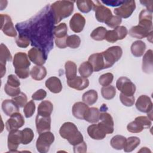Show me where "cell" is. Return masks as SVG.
Listing matches in <instances>:
<instances>
[{
  "label": "cell",
  "instance_id": "1",
  "mask_svg": "<svg viewBox=\"0 0 153 153\" xmlns=\"http://www.w3.org/2000/svg\"><path fill=\"white\" fill-rule=\"evenodd\" d=\"M54 19L49 5H46L30 19L16 25L19 35L30 39L31 45L41 49L48 56L53 48Z\"/></svg>",
  "mask_w": 153,
  "mask_h": 153
},
{
  "label": "cell",
  "instance_id": "2",
  "mask_svg": "<svg viewBox=\"0 0 153 153\" xmlns=\"http://www.w3.org/2000/svg\"><path fill=\"white\" fill-rule=\"evenodd\" d=\"M74 1H57L53 3L51 10L54 17V23L58 24L63 19L69 17L74 11Z\"/></svg>",
  "mask_w": 153,
  "mask_h": 153
},
{
  "label": "cell",
  "instance_id": "3",
  "mask_svg": "<svg viewBox=\"0 0 153 153\" xmlns=\"http://www.w3.org/2000/svg\"><path fill=\"white\" fill-rule=\"evenodd\" d=\"M59 134L62 137L66 139L68 142L75 146L84 141L81 133L78 131L77 127L73 123L66 122L59 129Z\"/></svg>",
  "mask_w": 153,
  "mask_h": 153
},
{
  "label": "cell",
  "instance_id": "4",
  "mask_svg": "<svg viewBox=\"0 0 153 153\" xmlns=\"http://www.w3.org/2000/svg\"><path fill=\"white\" fill-rule=\"evenodd\" d=\"M102 54L105 63V69H107L112 67L121 59L123 50L120 46H112L102 52Z\"/></svg>",
  "mask_w": 153,
  "mask_h": 153
},
{
  "label": "cell",
  "instance_id": "5",
  "mask_svg": "<svg viewBox=\"0 0 153 153\" xmlns=\"http://www.w3.org/2000/svg\"><path fill=\"white\" fill-rule=\"evenodd\" d=\"M54 136L50 131H45L39 134L36 142V147L37 151L40 153L47 152L50 146L54 141Z\"/></svg>",
  "mask_w": 153,
  "mask_h": 153
},
{
  "label": "cell",
  "instance_id": "6",
  "mask_svg": "<svg viewBox=\"0 0 153 153\" xmlns=\"http://www.w3.org/2000/svg\"><path fill=\"white\" fill-rule=\"evenodd\" d=\"M93 9L95 13L96 19L99 22L106 23L112 16L111 10L101 4L100 1H96V4L94 3Z\"/></svg>",
  "mask_w": 153,
  "mask_h": 153
},
{
  "label": "cell",
  "instance_id": "7",
  "mask_svg": "<svg viewBox=\"0 0 153 153\" xmlns=\"http://www.w3.org/2000/svg\"><path fill=\"white\" fill-rule=\"evenodd\" d=\"M116 87L121 93L126 96H133L136 90L135 84L126 76H121L117 79Z\"/></svg>",
  "mask_w": 153,
  "mask_h": 153
},
{
  "label": "cell",
  "instance_id": "8",
  "mask_svg": "<svg viewBox=\"0 0 153 153\" xmlns=\"http://www.w3.org/2000/svg\"><path fill=\"white\" fill-rule=\"evenodd\" d=\"M135 9L136 2L134 1H124L120 7L114 9V13L120 18L127 19L131 16Z\"/></svg>",
  "mask_w": 153,
  "mask_h": 153
},
{
  "label": "cell",
  "instance_id": "9",
  "mask_svg": "<svg viewBox=\"0 0 153 153\" xmlns=\"http://www.w3.org/2000/svg\"><path fill=\"white\" fill-rule=\"evenodd\" d=\"M1 29L5 35L10 37H16L17 31L14 26L11 17L7 14H1Z\"/></svg>",
  "mask_w": 153,
  "mask_h": 153
},
{
  "label": "cell",
  "instance_id": "10",
  "mask_svg": "<svg viewBox=\"0 0 153 153\" xmlns=\"http://www.w3.org/2000/svg\"><path fill=\"white\" fill-rule=\"evenodd\" d=\"M99 120L100 121L97 124L106 134H111L114 132V123L111 114L106 112L100 113Z\"/></svg>",
  "mask_w": 153,
  "mask_h": 153
},
{
  "label": "cell",
  "instance_id": "11",
  "mask_svg": "<svg viewBox=\"0 0 153 153\" xmlns=\"http://www.w3.org/2000/svg\"><path fill=\"white\" fill-rule=\"evenodd\" d=\"M22 131L13 130L9 131L7 140L8 148L10 152H16L19 145L22 143Z\"/></svg>",
  "mask_w": 153,
  "mask_h": 153
},
{
  "label": "cell",
  "instance_id": "12",
  "mask_svg": "<svg viewBox=\"0 0 153 153\" xmlns=\"http://www.w3.org/2000/svg\"><path fill=\"white\" fill-rule=\"evenodd\" d=\"M28 57L30 60L36 65L42 66L46 62L47 56L40 48L32 47L28 51Z\"/></svg>",
  "mask_w": 153,
  "mask_h": 153
},
{
  "label": "cell",
  "instance_id": "13",
  "mask_svg": "<svg viewBox=\"0 0 153 153\" xmlns=\"http://www.w3.org/2000/svg\"><path fill=\"white\" fill-rule=\"evenodd\" d=\"M25 124L23 115L19 112L13 114L5 123V128L7 131L17 130L22 127Z\"/></svg>",
  "mask_w": 153,
  "mask_h": 153
},
{
  "label": "cell",
  "instance_id": "14",
  "mask_svg": "<svg viewBox=\"0 0 153 153\" xmlns=\"http://www.w3.org/2000/svg\"><path fill=\"white\" fill-rule=\"evenodd\" d=\"M13 65L15 70L27 69H29L30 62L25 53L18 52L14 56Z\"/></svg>",
  "mask_w": 153,
  "mask_h": 153
},
{
  "label": "cell",
  "instance_id": "15",
  "mask_svg": "<svg viewBox=\"0 0 153 153\" xmlns=\"http://www.w3.org/2000/svg\"><path fill=\"white\" fill-rule=\"evenodd\" d=\"M12 56L7 47L3 43L0 45V73L1 78H2L6 72L5 65L7 61L12 60Z\"/></svg>",
  "mask_w": 153,
  "mask_h": 153
},
{
  "label": "cell",
  "instance_id": "16",
  "mask_svg": "<svg viewBox=\"0 0 153 153\" xmlns=\"http://www.w3.org/2000/svg\"><path fill=\"white\" fill-rule=\"evenodd\" d=\"M152 31V27L138 24L137 26H133L128 31V34L135 38L142 39L147 37L151 32Z\"/></svg>",
  "mask_w": 153,
  "mask_h": 153
},
{
  "label": "cell",
  "instance_id": "17",
  "mask_svg": "<svg viewBox=\"0 0 153 153\" xmlns=\"http://www.w3.org/2000/svg\"><path fill=\"white\" fill-rule=\"evenodd\" d=\"M85 24L84 17L78 13L74 14L69 21L70 28L75 33H79L82 31Z\"/></svg>",
  "mask_w": 153,
  "mask_h": 153
},
{
  "label": "cell",
  "instance_id": "18",
  "mask_svg": "<svg viewBox=\"0 0 153 153\" xmlns=\"http://www.w3.org/2000/svg\"><path fill=\"white\" fill-rule=\"evenodd\" d=\"M137 109L143 113H148L152 110V102L150 97L146 95L140 96L136 102Z\"/></svg>",
  "mask_w": 153,
  "mask_h": 153
},
{
  "label": "cell",
  "instance_id": "19",
  "mask_svg": "<svg viewBox=\"0 0 153 153\" xmlns=\"http://www.w3.org/2000/svg\"><path fill=\"white\" fill-rule=\"evenodd\" d=\"M35 124L36 131L38 134L50 131L51 129V117H43L38 114L35 118Z\"/></svg>",
  "mask_w": 153,
  "mask_h": 153
},
{
  "label": "cell",
  "instance_id": "20",
  "mask_svg": "<svg viewBox=\"0 0 153 153\" xmlns=\"http://www.w3.org/2000/svg\"><path fill=\"white\" fill-rule=\"evenodd\" d=\"M88 62L92 66L94 72H98L105 69V63L102 53L92 54L89 56Z\"/></svg>",
  "mask_w": 153,
  "mask_h": 153
},
{
  "label": "cell",
  "instance_id": "21",
  "mask_svg": "<svg viewBox=\"0 0 153 153\" xmlns=\"http://www.w3.org/2000/svg\"><path fill=\"white\" fill-rule=\"evenodd\" d=\"M67 84L72 88L77 90H82L89 85V80L87 78L76 76L74 78L67 80Z\"/></svg>",
  "mask_w": 153,
  "mask_h": 153
},
{
  "label": "cell",
  "instance_id": "22",
  "mask_svg": "<svg viewBox=\"0 0 153 153\" xmlns=\"http://www.w3.org/2000/svg\"><path fill=\"white\" fill-rule=\"evenodd\" d=\"M88 105L84 102H78L74 104L72 109L73 115L79 120H84L85 116L89 109Z\"/></svg>",
  "mask_w": 153,
  "mask_h": 153
},
{
  "label": "cell",
  "instance_id": "23",
  "mask_svg": "<svg viewBox=\"0 0 153 153\" xmlns=\"http://www.w3.org/2000/svg\"><path fill=\"white\" fill-rule=\"evenodd\" d=\"M152 50L149 49L146 51L142 58V69L143 72L146 74H151L153 71Z\"/></svg>",
  "mask_w": 153,
  "mask_h": 153
},
{
  "label": "cell",
  "instance_id": "24",
  "mask_svg": "<svg viewBox=\"0 0 153 153\" xmlns=\"http://www.w3.org/2000/svg\"><path fill=\"white\" fill-rule=\"evenodd\" d=\"M46 87L53 93H59L62 90V84L60 79L56 76H51L45 81Z\"/></svg>",
  "mask_w": 153,
  "mask_h": 153
},
{
  "label": "cell",
  "instance_id": "25",
  "mask_svg": "<svg viewBox=\"0 0 153 153\" xmlns=\"http://www.w3.org/2000/svg\"><path fill=\"white\" fill-rule=\"evenodd\" d=\"M87 133L88 136L94 140L103 139L106 134L101 129L98 124H93L89 126L87 128Z\"/></svg>",
  "mask_w": 153,
  "mask_h": 153
},
{
  "label": "cell",
  "instance_id": "26",
  "mask_svg": "<svg viewBox=\"0 0 153 153\" xmlns=\"http://www.w3.org/2000/svg\"><path fill=\"white\" fill-rule=\"evenodd\" d=\"M2 109L5 115L10 117L19 111V107L12 99H6L2 103Z\"/></svg>",
  "mask_w": 153,
  "mask_h": 153
},
{
  "label": "cell",
  "instance_id": "27",
  "mask_svg": "<svg viewBox=\"0 0 153 153\" xmlns=\"http://www.w3.org/2000/svg\"><path fill=\"white\" fill-rule=\"evenodd\" d=\"M53 110V105L49 100H43L38 107V114L43 117H50Z\"/></svg>",
  "mask_w": 153,
  "mask_h": 153
},
{
  "label": "cell",
  "instance_id": "28",
  "mask_svg": "<svg viewBox=\"0 0 153 153\" xmlns=\"http://www.w3.org/2000/svg\"><path fill=\"white\" fill-rule=\"evenodd\" d=\"M145 50L146 44L143 41L140 40L133 42L130 47L131 54L136 57H139L143 56Z\"/></svg>",
  "mask_w": 153,
  "mask_h": 153
},
{
  "label": "cell",
  "instance_id": "29",
  "mask_svg": "<svg viewBox=\"0 0 153 153\" xmlns=\"http://www.w3.org/2000/svg\"><path fill=\"white\" fill-rule=\"evenodd\" d=\"M30 74L32 79L36 81H41L47 75L46 68L43 66L36 65L34 66L30 72Z\"/></svg>",
  "mask_w": 153,
  "mask_h": 153
},
{
  "label": "cell",
  "instance_id": "30",
  "mask_svg": "<svg viewBox=\"0 0 153 153\" xmlns=\"http://www.w3.org/2000/svg\"><path fill=\"white\" fill-rule=\"evenodd\" d=\"M65 74L67 80H70L74 78L77 74L76 65L72 61L68 60L65 63Z\"/></svg>",
  "mask_w": 153,
  "mask_h": 153
},
{
  "label": "cell",
  "instance_id": "31",
  "mask_svg": "<svg viewBox=\"0 0 153 153\" xmlns=\"http://www.w3.org/2000/svg\"><path fill=\"white\" fill-rule=\"evenodd\" d=\"M98 99L97 92L94 90H89L85 92L82 96L83 102L88 105H92L94 104Z\"/></svg>",
  "mask_w": 153,
  "mask_h": 153
},
{
  "label": "cell",
  "instance_id": "32",
  "mask_svg": "<svg viewBox=\"0 0 153 153\" xmlns=\"http://www.w3.org/2000/svg\"><path fill=\"white\" fill-rule=\"evenodd\" d=\"M140 140L136 136H131L126 138V143L123 148L126 152H130L135 149L140 144Z\"/></svg>",
  "mask_w": 153,
  "mask_h": 153
},
{
  "label": "cell",
  "instance_id": "33",
  "mask_svg": "<svg viewBox=\"0 0 153 153\" xmlns=\"http://www.w3.org/2000/svg\"><path fill=\"white\" fill-rule=\"evenodd\" d=\"M100 111L97 108L91 107L89 108L84 120L90 123H96L99 121Z\"/></svg>",
  "mask_w": 153,
  "mask_h": 153
},
{
  "label": "cell",
  "instance_id": "34",
  "mask_svg": "<svg viewBox=\"0 0 153 153\" xmlns=\"http://www.w3.org/2000/svg\"><path fill=\"white\" fill-rule=\"evenodd\" d=\"M126 138L122 135H115L111 139L110 144L111 146L117 150H121L124 148Z\"/></svg>",
  "mask_w": 153,
  "mask_h": 153
},
{
  "label": "cell",
  "instance_id": "35",
  "mask_svg": "<svg viewBox=\"0 0 153 153\" xmlns=\"http://www.w3.org/2000/svg\"><path fill=\"white\" fill-rule=\"evenodd\" d=\"M68 27L65 23H62L54 27V36L55 38H66L68 37Z\"/></svg>",
  "mask_w": 153,
  "mask_h": 153
},
{
  "label": "cell",
  "instance_id": "36",
  "mask_svg": "<svg viewBox=\"0 0 153 153\" xmlns=\"http://www.w3.org/2000/svg\"><path fill=\"white\" fill-rule=\"evenodd\" d=\"M78 9L83 13L90 12L93 7L94 2L89 0H79L76 1Z\"/></svg>",
  "mask_w": 153,
  "mask_h": 153
},
{
  "label": "cell",
  "instance_id": "37",
  "mask_svg": "<svg viewBox=\"0 0 153 153\" xmlns=\"http://www.w3.org/2000/svg\"><path fill=\"white\" fill-rule=\"evenodd\" d=\"M107 30L103 26H99L94 29L90 34V37L95 41H103L105 39Z\"/></svg>",
  "mask_w": 153,
  "mask_h": 153
},
{
  "label": "cell",
  "instance_id": "38",
  "mask_svg": "<svg viewBox=\"0 0 153 153\" xmlns=\"http://www.w3.org/2000/svg\"><path fill=\"white\" fill-rule=\"evenodd\" d=\"M79 73L81 76L88 78L93 72V69L91 64L88 62H84L79 67Z\"/></svg>",
  "mask_w": 153,
  "mask_h": 153
},
{
  "label": "cell",
  "instance_id": "39",
  "mask_svg": "<svg viewBox=\"0 0 153 153\" xmlns=\"http://www.w3.org/2000/svg\"><path fill=\"white\" fill-rule=\"evenodd\" d=\"M116 93V89L113 85H109L108 86L102 87L101 88L102 96L106 100H111L113 99L115 97Z\"/></svg>",
  "mask_w": 153,
  "mask_h": 153
},
{
  "label": "cell",
  "instance_id": "40",
  "mask_svg": "<svg viewBox=\"0 0 153 153\" xmlns=\"http://www.w3.org/2000/svg\"><path fill=\"white\" fill-rule=\"evenodd\" d=\"M22 143L23 145H27L30 143L34 137L33 131L30 128H25L22 130Z\"/></svg>",
  "mask_w": 153,
  "mask_h": 153
},
{
  "label": "cell",
  "instance_id": "41",
  "mask_svg": "<svg viewBox=\"0 0 153 153\" xmlns=\"http://www.w3.org/2000/svg\"><path fill=\"white\" fill-rule=\"evenodd\" d=\"M127 129L130 133H138L141 132L144 129V127L139 121L135 119L133 121H131L128 124Z\"/></svg>",
  "mask_w": 153,
  "mask_h": 153
},
{
  "label": "cell",
  "instance_id": "42",
  "mask_svg": "<svg viewBox=\"0 0 153 153\" xmlns=\"http://www.w3.org/2000/svg\"><path fill=\"white\" fill-rule=\"evenodd\" d=\"M81 44V39L76 35L68 36L66 39V45L71 48H77Z\"/></svg>",
  "mask_w": 153,
  "mask_h": 153
},
{
  "label": "cell",
  "instance_id": "43",
  "mask_svg": "<svg viewBox=\"0 0 153 153\" xmlns=\"http://www.w3.org/2000/svg\"><path fill=\"white\" fill-rule=\"evenodd\" d=\"M113 79H114L113 74L112 73L108 72V73H106L102 75L99 77V82L103 87L108 86L112 82Z\"/></svg>",
  "mask_w": 153,
  "mask_h": 153
},
{
  "label": "cell",
  "instance_id": "44",
  "mask_svg": "<svg viewBox=\"0 0 153 153\" xmlns=\"http://www.w3.org/2000/svg\"><path fill=\"white\" fill-rule=\"evenodd\" d=\"M35 104L33 100H30L29 102H27L24 106L23 112L25 114V116L26 118H30L31 117L35 110Z\"/></svg>",
  "mask_w": 153,
  "mask_h": 153
},
{
  "label": "cell",
  "instance_id": "45",
  "mask_svg": "<svg viewBox=\"0 0 153 153\" xmlns=\"http://www.w3.org/2000/svg\"><path fill=\"white\" fill-rule=\"evenodd\" d=\"M16 43L19 47L25 48L29 45L30 41L29 37L27 36L19 35V36L16 39Z\"/></svg>",
  "mask_w": 153,
  "mask_h": 153
},
{
  "label": "cell",
  "instance_id": "46",
  "mask_svg": "<svg viewBox=\"0 0 153 153\" xmlns=\"http://www.w3.org/2000/svg\"><path fill=\"white\" fill-rule=\"evenodd\" d=\"M12 100L17 105L19 108H23L27 103V97L26 94L21 92L15 97H13Z\"/></svg>",
  "mask_w": 153,
  "mask_h": 153
},
{
  "label": "cell",
  "instance_id": "47",
  "mask_svg": "<svg viewBox=\"0 0 153 153\" xmlns=\"http://www.w3.org/2000/svg\"><path fill=\"white\" fill-rule=\"evenodd\" d=\"M120 99L121 102L127 107L132 106L135 102V98L133 96H126L121 93L120 94Z\"/></svg>",
  "mask_w": 153,
  "mask_h": 153
},
{
  "label": "cell",
  "instance_id": "48",
  "mask_svg": "<svg viewBox=\"0 0 153 153\" xmlns=\"http://www.w3.org/2000/svg\"><path fill=\"white\" fill-rule=\"evenodd\" d=\"M4 91L7 95L13 97L16 96L17 95H18L21 93L20 87H12L9 85L7 83L5 84V86H4Z\"/></svg>",
  "mask_w": 153,
  "mask_h": 153
},
{
  "label": "cell",
  "instance_id": "49",
  "mask_svg": "<svg viewBox=\"0 0 153 153\" xmlns=\"http://www.w3.org/2000/svg\"><path fill=\"white\" fill-rule=\"evenodd\" d=\"M122 22V19L120 17L117 16H112V17L109 19L108 22H107L105 24L111 28H115L120 26V25Z\"/></svg>",
  "mask_w": 153,
  "mask_h": 153
},
{
  "label": "cell",
  "instance_id": "50",
  "mask_svg": "<svg viewBox=\"0 0 153 153\" xmlns=\"http://www.w3.org/2000/svg\"><path fill=\"white\" fill-rule=\"evenodd\" d=\"M105 39L108 42L111 43H114L116 41H117L118 40V37L116 31L114 29L107 30V32L105 36Z\"/></svg>",
  "mask_w": 153,
  "mask_h": 153
},
{
  "label": "cell",
  "instance_id": "51",
  "mask_svg": "<svg viewBox=\"0 0 153 153\" xmlns=\"http://www.w3.org/2000/svg\"><path fill=\"white\" fill-rule=\"evenodd\" d=\"M114 30L116 31L118 37V40H122L126 36H127L128 33V30L126 28V27L124 26H119L115 28H114Z\"/></svg>",
  "mask_w": 153,
  "mask_h": 153
},
{
  "label": "cell",
  "instance_id": "52",
  "mask_svg": "<svg viewBox=\"0 0 153 153\" xmlns=\"http://www.w3.org/2000/svg\"><path fill=\"white\" fill-rule=\"evenodd\" d=\"M7 84L10 86L14 87H19L20 85V82L19 78L13 74L9 75L8 76Z\"/></svg>",
  "mask_w": 153,
  "mask_h": 153
},
{
  "label": "cell",
  "instance_id": "53",
  "mask_svg": "<svg viewBox=\"0 0 153 153\" xmlns=\"http://www.w3.org/2000/svg\"><path fill=\"white\" fill-rule=\"evenodd\" d=\"M47 96V92L44 89H39L35 91L32 95V99L33 100H42Z\"/></svg>",
  "mask_w": 153,
  "mask_h": 153
},
{
  "label": "cell",
  "instance_id": "54",
  "mask_svg": "<svg viewBox=\"0 0 153 153\" xmlns=\"http://www.w3.org/2000/svg\"><path fill=\"white\" fill-rule=\"evenodd\" d=\"M138 121H139L144 127V128H149L152 124L151 120L148 118V117L145 116H139L135 118Z\"/></svg>",
  "mask_w": 153,
  "mask_h": 153
},
{
  "label": "cell",
  "instance_id": "55",
  "mask_svg": "<svg viewBox=\"0 0 153 153\" xmlns=\"http://www.w3.org/2000/svg\"><path fill=\"white\" fill-rule=\"evenodd\" d=\"M87 144L83 141L81 143L74 146V152L75 153H84L87 152Z\"/></svg>",
  "mask_w": 153,
  "mask_h": 153
},
{
  "label": "cell",
  "instance_id": "56",
  "mask_svg": "<svg viewBox=\"0 0 153 153\" xmlns=\"http://www.w3.org/2000/svg\"><path fill=\"white\" fill-rule=\"evenodd\" d=\"M124 1H122V0H120V1H101L100 2L109 5V6H112V7H115V6H118V5H121L124 3Z\"/></svg>",
  "mask_w": 153,
  "mask_h": 153
},
{
  "label": "cell",
  "instance_id": "57",
  "mask_svg": "<svg viewBox=\"0 0 153 153\" xmlns=\"http://www.w3.org/2000/svg\"><path fill=\"white\" fill-rule=\"evenodd\" d=\"M68 38V37H67ZM66 38H55V44L56 46L59 48H65L66 45Z\"/></svg>",
  "mask_w": 153,
  "mask_h": 153
},
{
  "label": "cell",
  "instance_id": "58",
  "mask_svg": "<svg viewBox=\"0 0 153 153\" xmlns=\"http://www.w3.org/2000/svg\"><path fill=\"white\" fill-rule=\"evenodd\" d=\"M140 2L144 6L146 7V10L149 11L152 13L153 8H152V1H140Z\"/></svg>",
  "mask_w": 153,
  "mask_h": 153
},
{
  "label": "cell",
  "instance_id": "59",
  "mask_svg": "<svg viewBox=\"0 0 153 153\" xmlns=\"http://www.w3.org/2000/svg\"><path fill=\"white\" fill-rule=\"evenodd\" d=\"M151 152V151L146 147H142L141 148V149L138 151V152Z\"/></svg>",
  "mask_w": 153,
  "mask_h": 153
},
{
  "label": "cell",
  "instance_id": "60",
  "mask_svg": "<svg viewBox=\"0 0 153 153\" xmlns=\"http://www.w3.org/2000/svg\"><path fill=\"white\" fill-rule=\"evenodd\" d=\"M152 33H153V32L152 31V32H150V33L148 35V36H147V39H148V41H149L150 42H152Z\"/></svg>",
  "mask_w": 153,
  "mask_h": 153
}]
</instances>
